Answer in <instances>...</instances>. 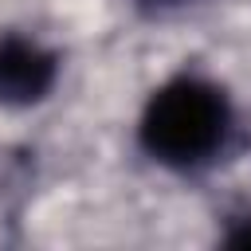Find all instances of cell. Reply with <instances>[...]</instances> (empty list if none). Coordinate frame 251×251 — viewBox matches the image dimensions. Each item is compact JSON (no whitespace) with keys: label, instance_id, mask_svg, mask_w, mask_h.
Returning a JSON list of instances; mask_svg holds the SVG:
<instances>
[{"label":"cell","instance_id":"cell-1","mask_svg":"<svg viewBox=\"0 0 251 251\" xmlns=\"http://www.w3.org/2000/svg\"><path fill=\"white\" fill-rule=\"evenodd\" d=\"M235 129L231 98L220 82L204 75H173L149 90L137 118V145L161 169H200L212 165Z\"/></svg>","mask_w":251,"mask_h":251},{"label":"cell","instance_id":"cell-2","mask_svg":"<svg viewBox=\"0 0 251 251\" xmlns=\"http://www.w3.org/2000/svg\"><path fill=\"white\" fill-rule=\"evenodd\" d=\"M59 82V55L35 35H0V106H39Z\"/></svg>","mask_w":251,"mask_h":251},{"label":"cell","instance_id":"cell-3","mask_svg":"<svg viewBox=\"0 0 251 251\" xmlns=\"http://www.w3.org/2000/svg\"><path fill=\"white\" fill-rule=\"evenodd\" d=\"M161 4H176V0H161Z\"/></svg>","mask_w":251,"mask_h":251}]
</instances>
